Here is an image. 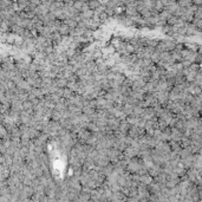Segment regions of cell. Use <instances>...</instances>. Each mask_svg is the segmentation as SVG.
I'll return each mask as SVG.
<instances>
[{
    "label": "cell",
    "instance_id": "6da1fadb",
    "mask_svg": "<svg viewBox=\"0 0 202 202\" xmlns=\"http://www.w3.org/2000/svg\"><path fill=\"white\" fill-rule=\"evenodd\" d=\"M143 167L142 164V161L140 157H134L129 161V163H128V167H127V170L131 174H137L140 172V169Z\"/></svg>",
    "mask_w": 202,
    "mask_h": 202
},
{
    "label": "cell",
    "instance_id": "7a4b0ae2",
    "mask_svg": "<svg viewBox=\"0 0 202 202\" xmlns=\"http://www.w3.org/2000/svg\"><path fill=\"white\" fill-rule=\"evenodd\" d=\"M77 135V138L79 142H82V143H86V141L89 140V137L92 135V133L90 130H88L86 128H82V129H79V131L76 134Z\"/></svg>",
    "mask_w": 202,
    "mask_h": 202
},
{
    "label": "cell",
    "instance_id": "3957f363",
    "mask_svg": "<svg viewBox=\"0 0 202 202\" xmlns=\"http://www.w3.org/2000/svg\"><path fill=\"white\" fill-rule=\"evenodd\" d=\"M138 154H140V150L133 145H129L124 151H123V157L128 158V159H131L134 157H138Z\"/></svg>",
    "mask_w": 202,
    "mask_h": 202
},
{
    "label": "cell",
    "instance_id": "277c9868",
    "mask_svg": "<svg viewBox=\"0 0 202 202\" xmlns=\"http://www.w3.org/2000/svg\"><path fill=\"white\" fill-rule=\"evenodd\" d=\"M162 172H163V166L157 164V163H155V164H154L149 170H148V173H149L152 177H156L157 175H159Z\"/></svg>",
    "mask_w": 202,
    "mask_h": 202
},
{
    "label": "cell",
    "instance_id": "5b68a950",
    "mask_svg": "<svg viewBox=\"0 0 202 202\" xmlns=\"http://www.w3.org/2000/svg\"><path fill=\"white\" fill-rule=\"evenodd\" d=\"M55 84H56L58 88H60V89H65V88H67L69 80H67V78L59 76V77L55 78Z\"/></svg>",
    "mask_w": 202,
    "mask_h": 202
},
{
    "label": "cell",
    "instance_id": "8992f818",
    "mask_svg": "<svg viewBox=\"0 0 202 202\" xmlns=\"http://www.w3.org/2000/svg\"><path fill=\"white\" fill-rule=\"evenodd\" d=\"M154 181V177L148 173V174H143V175H140V183L141 184H144V186H149L151 182Z\"/></svg>",
    "mask_w": 202,
    "mask_h": 202
},
{
    "label": "cell",
    "instance_id": "52a82bcc",
    "mask_svg": "<svg viewBox=\"0 0 202 202\" xmlns=\"http://www.w3.org/2000/svg\"><path fill=\"white\" fill-rule=\"evenodd\" d=\"M130 127H131V125L128 123V120H127V119H123V120H120V124H119L118 130L122 133V134H124V135H128Z\"/></svg>",
    "mask_w": 202,
    "mask_h": 202
},
{
    "label": "cell",
    "instance_id": "ba28073f",
    "mask_svg": "<svg viewBox=\"0 0 202 202\" xmlns=\"http://www.w3.org/2000/svg\"><path fill=\"white\" fill-rule=\"evenodd\" d=\"M74 95H76V91H73L72 89H70V88H65V89H64L63 97H64L65 99H70V98H72Z\"/></svg>",
    "mask_w": 202,
    "mask_h": 202
},
{
    "label": "cell",
    "instance_id": "9c48e42d",
    "mask_svg": "<svg viewBox=\"0 0 202 202\" xmlns=\"http://www.w3.org/2000/svg\"><path fill=\"white\" fill-rule=\"evenodd\" d=\"M134 109H135V106L131 105V104H129V103H127V104L123 105V110H124V112H125L127 116L134 115Z\"/></svg>",
    "mask_w": 202,
    "mask_h": 202
},
{
    "label": "cell",
    "instance_id": "30bf717a",
    "mask_svg": "<svg viewBox=\"0 0 202 202\" xmlns=\"http://www.w3.org/2000/svg\"><path fill=\"white\" fill-rule=\"evenodd\" d=\"M143 111H144V108H143V106H141V105H136V106H135V109H134V115H136V116H142Z\"/></svg>",
    "mask_w": 202,
    "mask_h": 202
}]
</instances>
